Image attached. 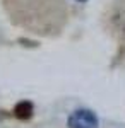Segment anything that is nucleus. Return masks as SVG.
Listing matches in <instances>:
<instances>
[{"label": "nucleus", "mask_w": 125, "mask_h": 128, "mask_svg": "<svg viewBox=\"0 0 125 128\" xmlns=\"http://www.w3.org/2000/svg\"><path fill=\"white\" fill-rule=\"evenodd\" d=\"M69 128H98V118L91 109H76L67 120Z\"/></svg>", "instance_id": "1"}, {"label": "nucleus", "mask_w": 125, "mask_h": 128, "mask_svg": "<svg viewBox=\"0 0 125 128\" xmlns=\"http://www.w3.org/2000/svg\"><path fill=\"white\" fill-rule=\"evenodd\" d=\"M14 114H16L19 120H28V118H31V114H33V104H31V102H28V101L19 102V104L16 106V109H14Z\"/></svg>", "instance_id": "2"}, {"label": "nucleus", "mask_w": 125, "mask_h": 128, "mask_svg": "<svg viewBox=\"0 0 125 128\" xmlns=\"http://www.w3.org/2000/svg\"><path fill=\"white\" fill-rule=\"evenodd\" d=\"M77 2H86V0H77Z\"/></svg>", "instance_id": "3"}]
</instances>
